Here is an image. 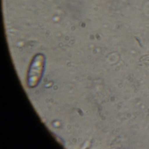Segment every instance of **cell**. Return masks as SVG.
<instances>
[{
	"label": "cell",
	"instance_id": "obj_1",
	"mask_svg": "<svg viewBox=\"0 0 149 149\" xmlns=\"http://www.w3.org/2000/svg\"><path fill=\"white\" fill-rule=\"evenodd\" d=\"M44 65V57L42 55L35 57L29 72L28 83L30 87H35L38 84L42 74Z\"/></svg>",
	"mask_w": 149,
	"mask_h": 149
},
{
	"label": "cell",
	"instance_id": "obj_2",
	"mask_svg": "<svg viewBox=\"0 0 149 149\" xmlns=\"http://www.w3.org/2000/svg\"><path fill=\"white\" fill-rule=\"evenodd\" d=\"M141 62L146 64H149V55L143 56L140 59Z\"/></svg>",
	"mask_w": 149,
	"mask_h": 149
}]
</instances>
